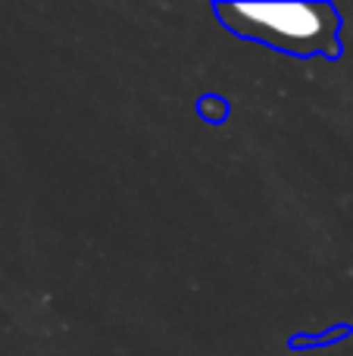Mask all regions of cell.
Wrapping results in <instances>:
<instances>
[{"mask_svg":"<svg viewBox=\"0 0 353 356\" xmlns=\"http://www.w3.org/2000/svg\"><path fill=\"white\" fill-rule=\"evenodd\" d=\"M225 31L300 60H341V13L335 3H213Z\"/></svg>","mask_w":353,"mask_h":356,"instance_id":"obj_1","label":"cell"},{"mask_svg":"<svg viewBox=\"0 0 353 356\" xmlns=\"http://www.w3.org/2000/svg\"><path fill=\"white\" fill-rule=\"evenodd\" d=\"M350 334H353V325L338 322V325L325 328V332H319V334H291V338H288V347H291V350H322V347L341 344V341L350 338Z\"/></svg>","mask_w":353,"mask_h":356,"instance_id":"obj_2","label":"cell"},{"mask_svg":"<svg viewBox=\"0 0 353 356\" xmlns=\"http://www.w3.org/2000/svg\"><path fill=\"white\" fill-rule=\"evenodd\" d=\"M197 113L206 119V122L219 125V122H225V119H229L231 106H229V100L219 97V94H204V97L197 100Z\"/></svg>","mask_w":353,"mask_h":356,"instance_id":"obj_3","label":"cell"}]
</instances>
